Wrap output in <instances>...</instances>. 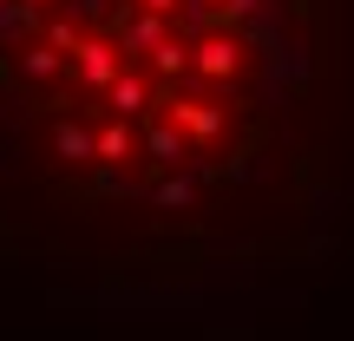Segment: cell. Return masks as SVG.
I'll return each mask as SVG.
<instances>
[{
  "label": "cell",
  "mask_w": 354,
  "mask_h": 341,
  "mask_svg": "<svg viewBox=\"0 0 354 341\" xmlns=\"http://www.w3.org/2000/svg\"><path fill=\"white\" fill-rule=\"evenodd\" d=\"M79 73H86L92 86H112V79H118V59H112V46H79Z\"/></svg>",
  "instance_id": "obj_1"
},
{
  "label": "cell",
  "mask_w": 354,
  "mask_h": 341,
  "mask_svg": "<svg viewBox=\"0 0 354 341\" xmlns=\"http://www.w3.org/2000/svg\"><path fill=\"white\" fill-rule=\"evenodd\" d=\"M197 66L203 73H236V46H230V39H210V46L197 53Z\"/></svg>",
  "instance_id": "obj_2"
},
{
  "label": "cell",
  "mask_w": 354,
  "mask_h": 341,
  "mask_svg": "<svg viewBox=\"0 0 354 341\" xmlns=\"http://www.w3.org/2000/svg\"><path fill=\"white\" fill-rule=\"evenodd\" d=\"M112 105H118V112H138V105H145V86H138V79H118V86H112Z\"/></svg>",
  "instance_id": "obj_3"
},
{
  "label": "cell",
  "mask_w": 354,
  "mask_h": 341,
  "mask_svg": "<svg viewBox=\"0 0 354 341\" xmlns=\"http://www.w3.org/2000/svg\"><path fill=\"white\" fill-rule=\"evenodd\" d=\"M131 151V138H125V125H112V131H99V158H125Z\"/></svg>",
  "instance_id": "obj_4"
},
{
  "label": "cell",
  "mask_w": 354,
  "mask_h": 341,
  "mask_svg": "<svg viewBox=\"0 0 354 341\" xmlns=\"http://www.w3.org/2000/svg\"><path fill=\"white\" fill-rule=\"evenodd\" d=\"M177 151H184V138H177V131H151V158H165V165H171Z\"/></svg>",
  "instance_id": "obj_5"
},
{
  "label": "cell",
  "mask_w": 354,
  "mask_h": 341,
  "mask_svg": "<svg viewBox=\"0 0 354 341\" xmlns=\"http://www.w3.org/2000/svg\"><path fill=\"white\" fill-rule=\"evenodd\" d=\"M177 118H184L190 131H216V112H203V105H184V112H177Z\"/></svg>",
  "instance_id": "obj_6"
},
{
  "label": "cell",
  "mask_w": 354,
  "mask_h": 341,
  "mask_svg": "<svg viewBox=\"0 0 354 341\" xmlns=\"http://www.w3.org/2000/svg\"><path fill=\"white\" fill-rule=\"evenodd\" d=\"M59 145H66V151H73V158H79V151H92V138H86V131H79V125H66V131H59Z\"/></svg>",
  "instance_id": "obj_7"
},
{
  "label": "cell",
  "mask_w": 354,
  "mask_h": 341,
  "mask_svg": "<svg viewBox=\"0 0 354 341\" xmlns=\"http://www.w3.org/2000/svg\"><path fill=\"white\" fill-rule=\"evenodd\" d=\"M53 66H59V59H53V53H46V46H39V53H26V73H39V79H46V73H53Z\"/></svg>",
  "instance_id": "obj_8"
},
{
  "label": "cell",
  "mask_w": 354,
  "mask_h": 341,
  "mask_svg": "<svg viewBox=\"0 0 354 341\" xmlns=\"http://www.w3.org/2000/svg\"><path fill=\"white\" fill-rule=\"evenodd\" d=\"M158 39H165V33H158V20H145V26H131V46H158Z\"/></svg>",
  "instance_id": "obj_9"
}]
</instances>
